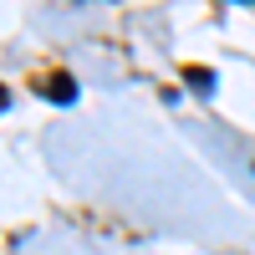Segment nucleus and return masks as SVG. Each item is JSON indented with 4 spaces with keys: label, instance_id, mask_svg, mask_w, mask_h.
I'll list each match as a JSON object with an SVG mask.
<instances>
[{
    "label": "nucleus",
    "instance_id": "2",
    "mask_svg": "<svg viewBox=\"0 0 255 255\" xmlns=\"http://www.w3.org/2000/svg\"><path fill=\"white\" fill-rule=\"evenodd\" d=\"M184 82H189L194 92H204V97L215 92V72H204V67H189V72H184Z\"/></svg>",
    "mask_w": 255,
    "mask_h": 255
},
{
    "label": "nucleus",
    "instance_id": "3",
    "mask_svg": "<svg viewBox=\"0 0 255 255\" xmlns=\"http://www.w3.org/2000/svg\"><path fill=\"white\" fill-rule=\"evenodd\" d=\"M5 108H10V92H5V87H0V113H5Z\"/></svg>",
    "mask_w": 255,
    "mask_h": 255
},
{
    "label": "nucleus",
    "instance_id": "4",
    "mask_svg": "<svg viewBox=\"0 0 255 255\" xmlns=\"http://www.w3.org/2000/svg\"><path fill=\"white\" fill-rule=\"evenodd\" d=\"M245 5H255V0H245Z\"/></svg>",
    "mask_w": 255,
    "mask_h": 255
},
{
    "label": "nucleus",
    "instance_id": "1",
    "mask_svg": "<svg viewBox=\"0 0 255 255\" xmlns=\"http://www.w3.org/2000/svg\"><path fill=\"white\" fill-rule=\"evenodd\" d=\"M41 92H46V102H56V108H67V102H77V82L67 72H51L46 82H41Z\"/></svg>",
    "mask_w": 255,
    "mask_h": 255
}]
</instances>
